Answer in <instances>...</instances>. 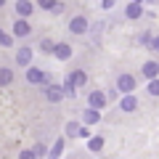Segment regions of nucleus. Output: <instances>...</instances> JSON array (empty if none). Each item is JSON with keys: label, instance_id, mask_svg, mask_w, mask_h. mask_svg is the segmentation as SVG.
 <instances>
[{"label": "nucleus", "instance_id": "1", "mask_svg": "<svg viewBox=\"0 0 159 159\" xmlns=\"http://www.w3.org/2000/svg\"><path fill=\"white\" fill-rule=\"evenodd\" d=\"M117 90L125 93V96L133 93V90H135V77H133V74H119V77H117Z\"/></svg>", "mask_w": 159, "mask_h": 159}, {"label": "nucleus", "instance_id": "2", "mask_svg": "<svg viewBox=\"0 0 159 159\" xmlns=\"http://www.w3.org/2000/svg\"><path fill=\"white\" fill-rule=\"evenodd\" d=\"M27 82L43 85V82H48V74L43 72V69H37V66H27Z\"/></svg>", "mask_w": 159, "mask_h": 159}, {"label": "nucleus", "instance_id": "3", "mask_svg": "<svg viewBox=\"0 0 159 159\" xmlns=\"http://www.w3.org/2000/svg\"><path fill=\"white\" fill-rule=\"evenodd\" d=\"M69 32L72 34H85L88 32V19L85 16H74L72 21H69Z\"/></svg>", "mask_w": 159, "mask_h": 159}, {"label": "nucleus", "instance_id": "4", "mask_svg": "<svg viewBox=\"0 0 159 159\" xmlns=\"http://www.w3.org/2000/svg\"><path fill=\"white\" fill-rule=\"evenodd\" d=\"M135 109H138V98L133 96V93H127V96L119 101V111H127V114H130V111H135Z\"/></svg>", "mask_w": 159, "mask_h": 159}, {"label": "nucleus", "instance_id": "5", "mask_svg": "<svg viewBox=\"0 0 159 159\" xmlns=\"http://www.w3.org/2000/svg\"><path fill=\"white\" fill-rule=\"evenodd\" d=\"M16 64H19V66H32V48H19Z\"/></svg>", "mask_w": 159, "mask_h": 159}, {"label": "nucleus", "instance_id": "6", "mask_svg": "<svg viewBox=\"0 0 159 159\" xmlns=\"http://www.w3.org/2000/svg\"><path fill=\"white\" fill-rule=\"evenodd\" d=\"M88 103H90L93 109H103L106 106V96H103L101 90H93L90 96H88Z\"/></svg>", "mask_w": 159, "mask_h": 159}, {"label": "nucleus", "instance_id": "7", "mask_svg": "<svg viewBox=\"0 0 159 159\" xmlns=\"http://www.w3.org/2000/svg\"><path fill=\"white\" fill-rule=\"evenodd\" d=\"M40 8H45V11H53V13H61L64 11V3L61 0H37Z\"/></svg>", "mask_w": 159, "mask_h": 159}, {"label": "nucleus", "instance_id": "8", "mask_svg": "<svg viewBox=\"0 0 159 159\" xmlns=\"http://www.w3.org/2000/svg\"><path fill=\"white\" fill-rule=\"evenodd\" d=\"M29 32H32V27H29L27 19H19V21L13 24V34H16V37H27Z\"/></svg>", "mask_w": 159, "mask_h": 159}, {"label": "nucleus", "instance_id": "9", "mask_svg": "<svg viewBox=\"0 0 159 159\" xmlns=\"http://www.w3.org/2000/svg\"><path fill=\"white\" fill-rule=\"evenodd\" d=\"M45 96H48V101L58 103V101H61V98H64V85H61V88H58V85H48Z\"/></svg>", "mask_w": 159, "mask_h": 159}, {"label": "nucleus", "instance_id": "10", "mask_svg": "<svg viewBox=\"0 0 159 159\" xmlns=\"http://www.w3.org/2000/svg\"><path fill=\"white\" fill-rule=\"evenodd\" d=\"M53 56H56V58H61V61H69V58H72V48H69L66 43H58V45H56V51H53Z\"/></svg>", "mask_w": 159, "mask_h": 159}, {"label": "nucleus", "instance_id": "11", "mask_svg": "<svg viewBox=\"0 0 159 159\" xmlns=\"http://www.w3.org/2000/svg\"><path fill=\"white\" fill-rule=\"evenodd\" d=\"M143 77L157 80V77H159V64H157V61H146V64H143Z\"/></svg>", "mask_w": 159, "mask_h": 159}, {"label": "nucleus", "instance_id": "12", "mask_svg": "<svg viewBox=\"0 0 159 159\" xmlns=\"http://www.w3.org/2000/svg\"><path fill=\"white\" fill-rule=\"evenodd\" d=\"M82 119H85V125H96L98 119H101V109H93L90 106L85 114H82Z\"/></svg>", "mask_w": 159, "mask_h": 159}, {"label": "nucleus", "instance_id": "13", "mask_svg": "<svg viewBox=\"0 0 159 159\" xmlns=\"http://www.w3.org/2000/svg\"><path fill=\"white\" fill-rule=\"evenodd\" d=\"M32 3H29V0H19V3H16V13H19V16H21V19H27L29 16V13H32Z\"/></svg>", "mask_w": 159, "mask_h": 159}, {"label": "nucleus", "instance_id": "14", "mask_svg": "<svg viewBox=\"0 0 159 159\" xmlns=\"http://www.w3.org/2000/svg\"><path fill=\"white\" fill-rule=\"evenodd\" d=\"M11 82H13V69H8V66H0V88L11 85Z\"/></svg>", "mask_w": 159, "mask_h": 159}, {"label": "nucleus", "instance_id": "15", "mask_svg": "<svg viewBox=\"0 0 159 159\" xmlns=\"http://www.w3.org/2000/svg\"><path fill=\"white\" fill-rule=\"evenodd\" d=\"M141 13H143L141 3H130V6H127V11H125V16H127V19H138Z\"/></svg>", "mask_w": 159, "mask_h": 159}, {"label": "nucleus", "instance_id": "16", "mask_svg": "<svg viewBox=\"0 0 159 159\" xmlns=\"http://www.w3.org/2000/svg\"><path fill=\"white\" fill-rule=\"evenodd\" d=\"M61 151H64V138H58V141L53 143V148H51V154H48V159H58V157H61Z\"/></svg>", "mask_w": 159, "mask_h": 159}, {"label": "nucleus", "instance_id": "17", "mask_svg": "<svg viewBox=\"0 0 159 159\" xmlns=\"http://www.w3.org/2000/svg\"><path fill=\"white\" fill-rule=\"evenodd\" d=\"M69 80H72L74 85L80 88V85H85V80H88V77H85V72H80V69H74V72L69 74Z\"/></svg>", "mask_w": 159, "mask_h": 159}, {"label": "nucleus", "instance_id": "18", "mask_svg": "<svg viewBox=\"0 0 159 159\" xmlns=\"http://www.w3.org/2000/svg\"><path fill=\"white\" fill-rule=\"evenodd\" d=\"M88 148H90V151H101L103 148V138H88Z\"/></svg>", "mask_w": 159, "mask_h": 159}, {"label": "nucleus", "instance_id": "19", "mask_svg": "<svg viewBox=\"0 0 159 159\" xmlns=\"http://www.w3.org/2000/svg\"><path fill=\"white\" fill-rule=\"evenodd\" d=\"M74 88H77V85L66 77V82H64V96H77V90H74Z\"/></svg>", "mask_w": 159, "mask_h": 159}, {"label": "nucleus", "instance_id": "20", "mask_svg": "<svg viewBox=\"0 0 159 159\" xmlns=\"http://www.w3.org/2000/svg\"><path fill=\"white\" fill-rule=\"evenodd\" d=\"M80 127H82V125H77V122H66V135H80Z\"/></svg>", "mask_w": 159, "mask_h": 159}, {"label": "nucleus", "instance_id": "21", "mask_svg": "<svg viewBox=\"0 0 159 159\" xmlns=\"http://www.w3.org/2000/svg\"><path fill=\"white\" fill-rule=\"evenodd\" d=\"M148 93H151V96H159V77L148 82Z\"/></svg>", "mask_w": 159, "mask_h": 159}, {"label": "nucleus", "instance_id": "22", "mask_svg": "<svg viewBox=\"0 0 159 159\" xmlns=\"http://www.w3.org/2000/svg\"><path fill=\"white\" fill-rule=\"evenodd\" d=\"M40 48H43L45 53H53V51H56V45H53L51 40H43V43H40Z\"/></svg>", "mask_w": 159, "mask_h": 159}, {"label": "nucleus", "instance_id": "23", "mask_svg": "<svg viewBox=\"0 0 159 159\" xmlns=\"http://www.w3.org/2000/svg\"><path fill=\"white\" fill-rule=\"evenodd\" d=\"M19 159H37V154H34V148H32V151H21Z\"/></svg>", "mask_w": 159, "mask_h": 159}, {"label": "nucleus", "instance_id": "24", "mask_svg": "<svg viewBox=\"0 0 159 159\" xmlns=\"http://www.w3.org/2000/svg\"><path fill=\"white\" fill-rule=\"evenodd\" d=\"M34 154H37V157H43V154H45V146H43V143H37V146H34Z\"/></svg>", "mask_w": 159, "mask_h": 159}, {"label": "nucleus", "instance_id": "25", "mask_svg": "<svg viewBox=\"0 0 159 159\" xmlns=\"http://www.w3.org/2000/svg\"><path fill=\"white\" fill-rule=\"evenodd\" d=\"M151 51H157V53H159V34L151 40Z\"/></svg>", "mask_w": 159, "mask_h": 159}, {"label": "nucleus", "instance_id": "26", "mask_svg": "<svg viewBox=\"0 0 159 159\" xmlns=\"http://www.w3.org/2000/svg\"><path fill=\"white\" fill-rule=\"evenodd\" d=\"M80 138H90V130L88 127H80Z\"/></svg>", "mask_w": 159, "mask_h": 159}, {"label": "nucleus", "instance_id": "27", "mask_svg": "<svg viewBox=\"0 0 159 159\" xmlns=\"http://www.w3.org/2000/svg\"><path fill=\"white\" fill-rule=\"evenodd\" d=\"M114 3H117V0H101V6H103V8H114Z\"/></svg>", "mask_w": 159, "mask_h": 159}, {"label": "nucleus", "instance_id": "28", "mask_svg": "<svg viewBox=\"0 0 159 159\" xmlns=\"http://www.w3.org/2000/svg\"><path fill=\"white\" fill-rule=\"evenodd\" d=\"M3 43H6V34H3V32H0V45H3Z\"/></svg>", "mask_w": 159, "mask_h": 159}, {"label": "nucleus", "instance_id": "29", "mask_svg": "<svg viewBox=\"0 0 159 159\" xmlns=\"http://www.w3.org/2000/svg\"><path fill=\"white\" fill-rule=\"evenodd\" d=\"M0 6H6V0H0Z\"/></svg>", "mask_w": 159, "mask_h": 159}, {"label": "nucleus", "instance_id": "30", "mask_svg": "<svg viewBox=\"0 0 159 159\" xmlns=\"http://www.w3.org/2000/svg\"><path fill=\"white\" fill-rule=\"evenodd\" d=\"M133 3H143V0H133Z\"/></svg>", "mask_w": 159, "mask_h": 159}]
</instances>
